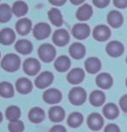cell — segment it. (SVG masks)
I'll list each match as a JSON object with an SVG mask.
<instances>
[{"mask_svg":"<svg viewBox=\"0 0 127 132\" xmlns=\"http://www.w3.org/2000/svg\"><path fill=\"white\" fill-rule=\"evenodd\" d=\"M21 61L18 55L15 54H8L1 61V68L6 72H16L19 69Z\"/></svg>","mask_w":127,"mask_h":132,"instance_id":"obj_1","label":"cell"},{"mask_svg":"<svg viewBox=\"0 0 127 132\" xmlns=\"http://www.w3.org/2000/svg\"><path fill=\"white\" fill-rule=\"evenodd\" d=\"M38 55L42 61L49 63L54 61L56 55V50L53 45L49 43H44L39 47Z\"/></svg>","mask_w":127,"mask_h":132,"instance_id":"obj_2","label":"cell"},{"mask_svg":"<svg viewBox=\"0 0 127 132\" xmlns=\"http://www.w3.org/2000/svg\"><path fill=\"white\" fill-rule=\"evenodd\" d=\"M68 98L71 104L74 105H81L86 99V93L82 87H74L69 92Z\"/></svg>","mask_w":127,"mask_h":132,"instance_id":"obj_3","label":"cell"},{"mask_svg":"<svg viewBox=\"0 0 127 132\" xmlns=\"http://www.w3.org/2000/svg\"><path fill=\"white\" fill-rule=\"evenodd\" d=\"M53 80H54L53 73L49 71H45V72H42V73H40L36 77V80H35V85H36L37 88L43 89V88H47L48 86H50Z\"/></svg>","mask_w":127,"mask_h":132,"instance_id":"obj_4","label":"cell"},{"mask_svg":"<svg viewBox=\"0 0 127 132\" xmlns=\"http://www.w3.org/2000/svg\"><path fill=\"white\" fill-rule=\"evenodd\" d=\"M51 33V28L46 23H37L33 29V35L37 40H44L48 38Z\"/></svg>","mask_w":127,"mask_h":132,"instance_id":"obj_5","label":"cell"},{"mask_svg":"<svg viewBox=\"0 0 127 132\" xmlns=\"http://www.w3.org/2000/svg\"><path fill=\"white\" fill-rule=\"evenodd\" d=\"M41 69V64L36 59L29 58L23 62V71L29 76H34L38 73Z\"/></svg>","mask_w":127,"mask_h":132,"instance_id":"obj_6","label":"cell"},{"mask_svg":"<svg viewBox=\"0 0 127 132\" xmlns=\"http://www.w3.org/2000/svg\"><path fill=\"white\" fill-rule=\"evenodd\" d=\"M52 41L56 46L63 47L67 45L69 42V34L64 29H60L54 31L52 37Z\"/></svg>","mask_w":127,"mask_h":132,"instance_id":"obj_7","label":"cell"},{"mask_svg":"<svg viewBox=\"0 0 127 132\" xmlns=\"http://www.w3.org/2000/svg\"><path fill=\"white\" fill-rule=\"evenodd\" d=\"M72 34L74 38L84 40L88 38L90 35V28L86 23H77L72 29Z\"/></svg>","mask_w":127,"mask_h":132,"instance_id":"obj_8","label":"cell"},{"mask_svg":"<svg viewBox=\"0 0 127 132\" xmlns=\"http://www.w3.org/2000/svg\"><path fill=\"white\" fill-rule=\"evenodd\" d=\"M93 38L99 42H105L111 36V29L106 25H98L93 30Z\"/></svg>","mask_w":127,"mask_h":132,"instance_id":"obj_9","label":"cell"},{"mask_svg":"<svg viewBox=\"0 0 127 132\" xmlns=\"http://www.w3.org/2000/svg\"><path fill=\"white\" fill-rule=\"evenodd\" d=\"M42 98L43 100L48 104H57L59 102H61V98H62V95L61 93L57 89H54V88H50L46 90L43 93V95H42Z\"/></svg>","mask_w":127,"mask_h":132,"instance_id":"obj_10","label":"cell"},{"mask_svg":"<svg viewBox=\"0 0 127 132\" xmlns=\"http://www.w3.org/2000/svg\"><path fill=\"white\" fill-rule=\"evenodd\" d=\"M106 53L108 55L112 57H118L123 54L124 53V45L120 42L118 41H112L107 44L106 48Z\"/></svg>","mask_w":127,"mask_h":132,"instance_id":"obj_11","label":"cell"},{"mask_svg":"<svg viewBox=\"0 0 127 132\" xmlns=\"http://www.w3.org/2000/svg\"><path fill=\"white\" fill-rule=\"evenodd\" d=\"M88 125L92 130H99L104 125V119L99 113H91L88 118Z\"/></svg>","mask_w":127,"mask_h":132,"instance_id":"obj_12","label":"cell"},{"mask_svg":"<svg viewBox=\"0 0 127 132\" xmlns=\"http://www.w3.org/2000/svg\"><path fill=\"white\" fill-rule=\"evenodd\" d=\"M85 78V72L81 68H74L69 72L67 76V79L70 84L77 85L83 81Z\"/></svg>","mask_w":127,"mask_h":132,"instance_id":"obj_13","label":"cell"},{"mask_svg":"<svg viewBox=\"0 0 127 132\" xmlns=\"http://www.w3.org/2000/svg\"><path fill=\"white\" fill-rule=\"evenodd\" d=\"M107 22L113 28H119L124 22L123 15L118 11H112L107 15Z\"/></svg>","mask_w":127,"mask_h":132,"instance_id":"obj_14","label":"cell"},{"mask_svg":"<svg viewBox=\"0 0 127 132\" xmlns=\"http://www.w3.org/2000/svg\"><path fill=\"white\" fill-rule=\"evenodd\" d=\"M96 84L102 89H109L113 84V79L107 73H101L96 77Z\"/></svg>","mask_w":127,"mask_h":132,"instance_id":"obj_15","label":"cell"},{"mask_svg":"<svg viewBox=\"0 0 127 132\" xmlns=\"http://www.w3.org/2000/svg\"><path fill=\"white\" fill-rule=\"evenodd\" d=\"M32 23L29 19L22 18L18 20L16 23V30L21 36H26L31 30Z\"/></svg>","mask_w":127,"mask_h":132,"instance_id":"obj_16","label":"cell"},{"mask_svg":"<svg viewBox=\"0 0 127 132\" xmlns=\"http://www.w3.org/2000/svg\"><path fill=\"white\" fill-rule=\"evenodd\" d=\"M69 54L74 59L80 60L82 59L86 54V48L82 43L80 42H74L69 47Z\"/></svg>","mask_w":127,"mask_h":132,"instance_id":"obj_17","label":"cell"},{"mask_svg":"<svg viewBox=\"0 0 127 132\" xmlns=\"http://www.w3.org/2000/svg\"><path fill=\"white\" fill-rule=\"evenodd\" d=\"M16 88L21 94H28L32 91L33 86L31 81L27 78H20L16 82Z\"/></svg>","mask_w":127,"mask_h":132,"instance_id":"obj_18","label":"cell"},{"mask_svg":"<svg viewBox=\"0 0 127 132\" xmlns=\"http://www.w3.org/2000/svg\"><path fill=\"white\" fill-rule=\"evenodd\" d=\"M16 39L14 31L10 28H4L0 31V43L3 45H11Z\"/></svg>","mask_w":127,"mask_h":132,"instance_id":"obj_19","label":"cell"},{"mask_svg":"<svg viewBox=\"0 0 127 132\" xmlns=\"http://www.w3.org/2000/svg\"><path fill=\"white\" fill-rule=\"evenodd\" d=\"M49 118L54 123H60L65 118V111L60 106H53L49 111Z\"/></svg>","mask_w":127,"mask_h":132,"instance_id":"obj_20","label":"cell"},{"mask_svg":"<svg viewBox=\"0 0 127 132\" xmlns=\"http://www.w3.org/2000/svg\"><path fill=\"white\" fill-rule=\"evenodd\" d=\"M85 68L89 73H97L101 68V62L96 57H90L85 61Z\"/></svg>","mask_w":127,"mask_h":132,"instance_id":"obj_21","label":"cell"},{"mask_svg":"<svg viewBox=\"0 0 127 132\" xmlns=\"http://www.w3.org/2000/svg\"><path fill=\"white\" fill-rule=\"evenodd\" d=\"M93 15V8L91 5L86 4L81 5L76 11V17L80 21H88Z\"/></svg>","mask_w":127,"mask_h":132,"instance_id":"obj_22","label":"cell"},{"mask_svg":"<svg viewBox=\"0 0 127 132\" xmlns=\"http://www.w3.org/2000/svg\"><path fill=\"white\" fill-rule=\"evenodd\" d=\"M71 66V61L68 56L66 55H61L55 60L54 61V68L58 72L64 73L68 71L70 68Z\"/></svg>","mask_w":127,"mask_h":132,"instance_id":"obj_23","label":"cell"},{"mask_svg":"<svg viewBox=\"0 0 127 132\" xmlns=\"http://www.w3.org/2000/svg\"><path fill=\"white\" fill-rule=\"evenodd\" d=\"M17 52L22 54H30L33 50V45L32 43L28 40L21 39L17 42L16 45H15Z\"/></svg>","mask_w":127,"mask_h":132,"instance_id":"obj_24","label":"cell"},{"mask_svg":"<svg viewBox=\"0 0 127 132\" xmlns=\"http://www.w3.org/2000/svg\"><path fill=\"white\" fill-rule=\"evenodd\" d=\"M45 118V112L40 107H34L29 112V119L34 123H42Z\"/></svg>","mask_w":127,"mask_h":132,"instance_id":"obj_25","label":"cell"},{"mask_svg":"<svg viewBox=\"0 0 127 132\" xmlns=\"http://www.w3.org/2000/svg\"><path fill=\"white\" fill-rule=\"evenodd\" d=\"M89 101L92 105L95 107L101 106L106 101V95L102 91L95 90L93 93H91L90 97H89Z\"/></svg>","mask_w":127,"mask_h":132,"instance_id":"obj_26","label":"cell"},{"mask_svg":"<svg viewBox=\"0 0 127 132\" xmlns=\"http://www.w3.org/2000/svg\"><path fill=\"white\" fill-rule=\"evenodd\" d=\"M103 114L107 119H115L118 118L119 110L118 106L113 103H108L103 107Z\"/></svg>","mask_w":127,"mask_h":132,"instance_id":"obj_27","label":"cell"},{"mask_svg":"<svg viewBox=\"0 0 127 132\" xmlns=\"http://www.w3.org/2000/svg\"><path fill=\"white\" fill-rule=\"evenodd\" d=\"M49 18L50 20L51 23L56 27H60L63 23V19H62V15L61 11L56 8H52L48 12Z\"/></svg>","mask_w":127,"mask_h":132,"instance_id":"obj_28","label":"cell"},{"mask_svg":"<svg viewBox=\"0 0 127 132\" xmlns=\"http://www.w3.org/2000/svg\"><path fill=\"white\" fill-rule=\"evenodd\" d=\"M28 12V5L23 1H17L15 2L12 6V13L17 17L23 16Z\"/></svg>","mask_w":127,"mask_h":132,"instance_id":"obj_29","label":"cell"},{"mask_svg":"<svg viewBox=\"0 0 127 132\" xmlns=\"http://www.w3.org/2000/svg\"><path fill=\"white\" fill-rule=\"evenodd\" d=\"M0 96L3 98H11L14 96L13 86L9 82L4 81L0 83Z\"/></svg>","mask_w":127,"mask_h":132,"instance_id":"obj_30","label":"cell"},{"mask_svg":"<svg viewBox=\"0 0 127 132\" xmlns=\"http://www.w3.org/2000/svg\"><path fill=\"white\" fill-rule=\"evenodd\" d=\"M82 122H83V116L80 112H73L69 115L68 118V124L71 128H77L81 126Z\"/></svg>","mask_w":127,"mask_h":132,"instance_id":"obj_31","label":"cell"},{"mask_svg":"<svg viewBox=\"0 0 127 132\" xmlns=\"http://www.w3.org/2000/svg\"><path fill=\"white\" fill-rule=\"evenodd\" d=\"M6 118L9 121H17L21 116V111L17 106L16 105H11L6 109L5 111Z\"/></svg>","mask_w":127,"mask_h":132,"instance_id":"obj_32","label":"cell"},{"mask_svg":"<svg viewBox=\"0 0 127 132\" xmlns=\"http://www.w3.org/2000/svg\"><path fill=\"white\" fill-rule=\"evenodd\" d=\"M12 10L8 4H3L0 5V23H6L11 18Z\"/></svg>","mask_w":127,"mask_h":132,"instance_id":"obj_33","label":"cell"},{"mask_svg":"<svg viewBox=\"0 0 127 132\" xmlns=\"http://www.w3.org/2000/svg\"><path fill=\"white\" fill-rule=\"evenodd\" d=\"M8 129L10 132H23L24 130V124L22 121H12L9 123Z\"/></svg>","mask_w":127,"mask_h":132,"instance_id":"obj_34","label":"cell"},{"mask_svg":"<svg viewBox=\"0 0 127 132\" xmlns=\"http://www.w3.org/2000/svg\"><path fill=\"white\" fill-rule=\"evenodd\" d=\"M111 0H93V3L98 8H105L110 4Z\"/></svg>","mask_w":127,"mask_h":132,"instance_id":"obj_35","label":"cell"},{"mask_svg":"<svg viewBox=\"0 0 127 132\" xmlns=\"http://www.w3.org/2000/svg\"><path fill=\"white\" fill-rule=\"evenodd\" d=\"M104 132H120L119 127L115 123H109L106 126Z\"/></svg>","mask_w":127,"mask_h":132,"instance_id":"obj_36","label":"cell"},{"mask_svg":"<svg viewBox=\"0 0 127 132\" xmlns=\"http://www.w3.org/2000/svg\"><path fill=\"white\" fill-rule=\"evenodd\" d=\"M119 105L124 112L127 113V94L124 95L119 100Z\"/></svg>","mask_w":127,"mask_h":132,"instance_id":"obj_37","label":"cell"},{"mask_svg":"<svg viewBox=\"0 0 127 132\" xmlns=\"http://www.w3.org/2000/svg\"><path fill=\"white\" fill-rule=\"evenodd\" d=\"M113 4L117 8L124 9L127 7V0H113Z\"/></svg>","mask_w":127,"mask_h":132,"instance_id":"obj_38","label":"cell"},{"mask_svg":"<svg viewBox=\"0 0 127 132\" xmlns=\"http://www.w3.org/2000/svg\"><path fill=\"white\" fill-rule=\"evenodd\" d=\"M49 132H67L65 127L61 125V124H56L50 129Z\"/></svg>","mask_w":127,"mask_h":132,"instance_id":"obj_39","label":"cell"},{"mask_svg":"<svg viewBox=\"0 0 127 132\" xmlns=\"http://www.w3.org/2000/svg\"><path fill=\"white\" fill-rule=\"evenodd\" d=\"M49 1L54 6H61L66 3L67 0H49Z\"/></svg>","mask_w":127,"mask_h":132,"instance_id":"obj_40","label":"cell"},{"mask_svg":"<svg viewBox=\"0 0 127 132\" xmlns=\"http://www.w3.org/2000/svg\"><path fill=\"white\" fill-rule=\"evenodd\" d=\"M85 0H70V2L74 5H80V4H81Z\"/></svg>","mask_w":127,"mask_h":132,"instance_id":"obj_41","label":"cell"},{"mask_svg":"<svg viewBox=\"0 0 127 132\" xmlns=\"http://www.w3.org/2000/svg\"><path fill=\"white\" fill-rule=\"evenodd\" d=\"M2 120H3V114H2V112L0 111V123L2 122Z\"/></svg>","mask_w":127,"mask_h":132,"instance_id":"obj_42","label":"cell"},{"mask_svg":"<svg viewBox=\"0 0 127 132\" xmlns=\"http://www.w3.org/2000/svg\"><path fill=\"white\" fill-rule=\"evenodd\" d=\"M125 84H126V86H127V79H126V82H125Z\"/></svg>","mask_w":127,"mask_h":132,"instance_id":"obj_43","label":"cell"},{"mask_svg":"<svg viewBox=\"0 0 127 132\" xmlns=\"http://www.w3.org/2000/svg\"><path fill=\"white\" fill-rule=\"evenodd\" d=\"M126 63H127V58H126Z\"/></svg>","mask_w":127,"mask_h":132,"instance_id":"obj_44","label":"cell"},{"mask_svg":"<svg viewBox=\"0 0 127 132\" xmlns=\"http://www.w3.org/2000/svg\"><path fill=\"white\" fill-rule=\"evenodd\" d=\"M0 56H1V54H0Z\"/></svg>","mask_w":127,"mask_h":132,"instance_id":"obj_45","label":"cell"}]
</instances>
